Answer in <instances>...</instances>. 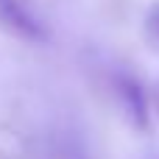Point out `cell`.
I'll return each mask as SVG.
<instances>
[{
  "instance_id": "cell-1",
  "label": "cell",
  "mask_w": 159,
  "mask_h": 159,
  "mask_svg": "<svg viewBox=\"0 0 159 159\" xmlns=\"http://www.w3.org/2000/svg\"><path fill=\"white\" fill-rule=\"evenodd\" d=\"M112 87H115V95L129 117V123L137 129V131H148L151 126V109H148V98H145V89L140 84V78H134L131 73H115L112 75Z\"/></svg>"
},
{
  "instance_id": "cell-2",
  "label": "cell",
  "mask_w": 159,
  "mask_h": 159,
  "mask_svg": "<svg viewBox=\"0 0 159 159\" xmlns=\"http://www.w3.org/2000/svg\"><path fill=\"white\" fill-rule=\"evenodd\" d=\"M0 22L28 42H48L50 31L22 0H0Z\"/></svg>"
},
{
  "instance_id": "cell-3",
  "label": "cell",
  "mask_w": 159,
  "mask_h": 159,
  "mask_svg": "<svg viewBox=\"0 0 159 159\" xmlns=\"http://www.w3.org/2000/svg\"><path fill=\"white\" fill-rule=\"evenodd\" d=\"M143 31H145V39L148 45L159 50V0H154L145 11V20H143Z\"/></svg>"
},
{
  "instance_id": "cell-4",
  "label": "cell",
  "mask_w": 159,
  "mask_h": 159,
  "mask_svg": "<svg viewBox=\"0 0 159 159\" xmlns=\"http://www.w3.org/2000/svg\"><path fill=\"white\" fill-rule=\"evenodd\" d=\"M154 106H157V117H159V84H157V95H154Z\"/></svg>"
}]
</instances>
